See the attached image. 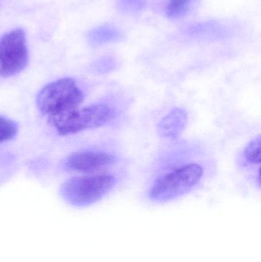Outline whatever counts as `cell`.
<instances>
[{
  "label": "cell",
  "mask_w": 261,
  "mask_h": 262,
  "mask_svg": "<svg viewBox=\"0 0 261 262\" xmlns=\"http://www.w3.org/2000/svg\"><path fill=\"white\" fill-rule=\"evenodd\" d=\"M116 183V177L110 174L73 177L62 185L61 196L72 206L85 207L102 200Z\"/></svg>",
  "instance_id": "3"
},
{
  "label": "cell",
  "mask_w": 261,
  "mask_h": 262,
  "mask_svg": "<svg viewBox=\"0 0 261 262\" xmlns=\"http://www.w3.org/2000/svg\"><path fill=\"white\" fill-rule=\"evenodd\" d=\"M29 62L26 34L15 29L0 39V76L9 78L22 72Z\"/></svg>",
  "instance_id": "5"
},
{
  "label": "cell",
  "mask_w": 261,
  "mask_h": 262,
  "mask_svg": "<svg viewBox=\"0 0 261 262\" xmlns=\"http://www.w3.org/2000/svg\"><path fill=\"white\" fill-rule=\"evenodd\" d=\"M260 135H258L247 145L244 151V156L248 163L254 165L260 164Z\"/></svg>",
  "instance_id": "10"
},
{
  "label": "cell",
  "mask_w": 261,
  "mask_h": 262,
  "mask_svg": "<svg viewBox=\"0 0 261 262\" xmlns=\"http://www.w3.org/2000/svg\"><path fill=\"white\" fill-rule=\"evenodd\" d=\"M203 176V167L199 163L179 165L154 180L149 189V198L156 203H165L179 198L193 190Z\"/></svg>",
  "instance_id": "1"
},
{
  "label": "cell",
  "mask_w": 261,
  "mask_h": 262,
  "mask_svg": "<svg viewBox=\"0 0 261 262\" xmlns=\"http://www.w3.org/2000/svg\"><path fill=\"white\" fill-rule=\"evenodd\" d=\"M188 124V114L182 107H174L157 124V133L167 140H176L182 135Z\"/></svg>",
  "instance_id": "7"
},
{
  "label": "cell",
  "mask_w": 261,
  "mask_h": 262,
  "mask_svg": "<svg viewBox=\"0 0 261 262\" xmlns=\"http://www.w3.org/2000/svg\"><path fill=\"white\" fill-rule=\"evenodd\" d=\"M121 33L118 29L110 26H104L93 31L92 41L95 43H107L121 39Z\"/></svg>",
  "instance_id": "9"
},
{
  "label": "cell",
  "mask_w": 261,
  "mask_h": 262,
  "mask_svg": "<svg viewBox=\"0 0 261 262\" xmlns=\"http://www.w3.org/2000/svg\"><path fill=\"white\" fill-rule=\"evenodd\" d=\"M197 0H169L167 15L169 18L178 19L191 12Z\"/></svg>",
  "instance_id": "8"
},
{
  "label": "cell",
  "mask_w": 261,
  "mask_h": 262,
  "mask_svg": "<svg viewBox=\"0 0 261 262\" xmlns=\"http://www.w3.org/2000/svg\"><path fill=\"white\" fill-rule=\"evenodd\" d=\"M113 118V112L110 106L96 104L81 109L78 107L64 115L51 118L50 121L58 134L67 136L102 127Z\"/></svg>",
  "instance_id": "4"
},
{
  "label": "cell",
  "mask_w": 261,
  "mask_h": 262,
  "mask_svg": "<svg viewBox=\"0 0 261 262\" xmlns=\"http://www.w3.org/2000/svg\"><path fill=\"white\" fill-rule=\"evenodd\" d=\"M84 94L72 78H62L44 86L37 95V106L49 119L78 108Z\"/></svg>",
  "instance_id": "2"
},
{
  "label": "cell",
  "mask_w": 261,
  "mask_h": 262,
  "mask_svg": "<svg viewBox=\"0 0 261 262\" xmlns=\"http://www.w3.org/2000/svg\"><path fill=\"white\" fill-rule=\"evenodd\" d=\"M116 157L104 151H79L69 156L64 163V169L77 172H98L116 163Z\"/></svg>",
  "instance_id": "6"
},
{
  "label": "cell",
  "mask_w": 261,
  "mask_h": 262,
  "mask_svg": "<svg viewBox=\"0 0 261 262\" xmlns=\"http://www.w3.org/2000/svg\"><path fill=\"white\" fill-rule=\"evenodd\" d=\"M18 132V125L13 121L0 116V143L12 140Z\"/></svg>",
  "instance_id": "11"
},
{
  "label": "cell",
  "mask_w": 261,
  "mask_h": 262,
  "mask_svg": "<svg viewBox=\"0 0 261 262\" xmlns=\"http://www.w3.org/2000/svg\"><path fill=\"white\" fill-rule=\"evenodd\" d=\"M147 0H117V7L123 13L133 15L140 12Z\"/></svg>",
  "instance_id": "12"
}]
</instances>
